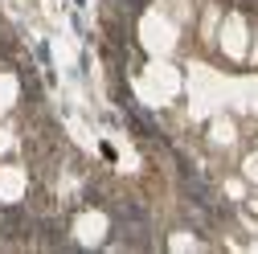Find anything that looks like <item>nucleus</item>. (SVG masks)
<instances>
[{
  "label": "nucleus",
  "instance_id": "nucleus-7",
  "mask_svg": "<svg viewBox=\"0 0 258 254\" xmlns=\"http://www.w3.org/2000/svg\"><path fill=\"white\" fill-rule=\"evenodd\" d=\"M17 107V78L13 74H0V119Z\"/></svg>",
  "mask_w": 258,
  "mask_h": 254
},
{
  "label": "nucleus",
  "instance_id": "nucleus-1",
  "mask_svg": "<svg viewBox=\"0 0 258 254\" xmlns=\"http://www.w3.org/2000/svg\"><path fill=\"white\" fill-rule=\"evenodd\" d=\"M213 49H217L225 61H234V66H246V49H250V21H246L242 13H225V17H221V29H217Z\"/></svg>",
  "mask_w": 258,
  "mask_h": 254
},
{
  "label": "nucleus",
  "instance_id": "nucleus-9",
  "mask_svg": "<svg viewBox=\"0 0 258 254\" xmlns=\"http://www.w3.org/2000/svg\"><path fill=\"white\" fill-rule=\"evenodd\" d=\"M13 148H17V132H13L9 123H0V156H9Z\"/></svg>",
  "mask_w": 258,
  "mask_h": 254
},
{
  "label": "nucleus",
  "instance_id": "nucleus-3",
  "mask_svg": "<svg viewBox=\"0 0 258 254\" xmlns=\"http://www.w3.org/2000/svg\"><path fill=\"white\" fill-rule=\"evenodd\" d=\"M29 197V168L25 164H0V201L5 205H17Z\"/></svg>",
  "mask_w": 258,
  "mask_h": 254
},
{
  "label": "nucleus",
  "instance_id": "nucleus-2",
  "mask_svg": "<svg viewBox=\"0 0 258 254\" xmlns=\"http://www.w3.org/2000/svg\"><path fill=\"white\" fill-rule=\"evenodd\" d=\"M107 230H111V217H107L103 209H82V213L74 217V238H78L82 246H99V242L107 238Z\"/></svg>",
  "mask_w": 258,
  "mask_h": 254
},
{
  "label": "nucleus",
  "instance_id": "nucleus-8",
  "mask_svg": "<svg viewBox=\"0 0 258 254\" xmlns=\"http://www.w3.org/2000/svg\"><path fill=\"white\" fill-rule=\"evenodd\" d=\"M238 172H242V176H246V180L258 188V148H254V152H246L242 160H238Z\"/></svg>",
  "mask_w": 258,
  "mask_h": 254
},
{
  "label": "nucleus",
  "instance_id": "nucleus-10",
  "mask_svg": "<svg viewBox=\"0 0 258 254\" xmlns=\"http://www.w3.org/2000/svg\"><path fill=\"white\" fill-rule=\"evenodd\" d=\"M242 205H246V209L258 217V188H254V184H250V193H246V201H242Z\"/></svg>",
  "mask_w": 258,
  "mask_h": 254
},
{
  "label": "nucleus",
  "instance_id": "nucleus-4",
  "mask_svg": "<svg viewBox=\"0 0 258 254\" xmlns=\"http://www.w3.org/2000/svg\"><path fill=\"white\" fill-rule=\"evenodd\" d=\"M205 140H209L213 152H230V148L238 144V123H234V119H225V115L213 119V123H209V132H205Z\"/></svg>",
  "mask_w": 258,
  "mask_h": 254
},
{
  "label": "nucleus",
  "instance_id": "nucleus-5",
  "mask_svg": "<svg viewBox=\"0 0 258 254\" xmlns=\"http://www.w3.org/2000/svg\"><path fill=\"white\" fill-rule=\"evenodd\" d=\"M246 193H250V180H246L242 172H238V176H234V172H230V176H221V197L230 201V205H242Z\"/></svg>",
  "mask_w": 258,
  "mask_h": 254
},
{
  "label": "nucleus",
  "instance_id": "nucleus-6",
  "mask_svg": "<svg viewBox=\"0 0 258 254\" xmlns=\"http://www.w3.org/2000/svg\"><path fill=\"white\" fill-rule=\"evenodd\" d=\"M164 246H168V250H201V246H205V238L188 234V230H172V234L164 238Z\"/></svg>",
  "mask_w": 258,
  "mask_h": 254
}]
</instances>
